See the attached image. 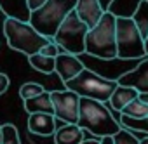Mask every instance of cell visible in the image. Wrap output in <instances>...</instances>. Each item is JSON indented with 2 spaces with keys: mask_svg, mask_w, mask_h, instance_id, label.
I'll return each mask as SVG.
<instances>
[{
  "mask_svg": "<svg viewBox=\"0 0 148 144\" xmlns=\"http://www.w3.org/2000/svg\"><path fill=\"white\" fill-rule=\"evenodd\" d=\"M120 85H129L134 87L138 92H148V59L141 61L134 69L120 75L117 78Z\"/></svg>",
  "mask_w": 148,
  "mask_h": 144,
  "instance_id": "obj_10",
  "label": "cell"
},
{
  "mask_svg": "<svg viewBox=\"0 0 148 144\" xmlns=\"http://www.w3.org/2000/svg\"><path fill=\"white\" fill-rule=\"evenodd\" d=\"M2 141H4V132H2V125H0V144H2Z\"/></svg>",
  "mask_w": 148,
  "mask_h": 144,
  "instance_id": "obj_34",
  "label": "cell"
},
{
  "mask_svg": "<svg viewBox=\"0 0 148 144\" xmlns=\"http://www.w3.org/2000/svg\"><path fill=\"white\" fill-rule=\"evenodd\" d=\"M25 111L28 115L32 113H51L54 115V106H52V99H51V92H40L35 97H30L25 101Z\"/></svg>",
  "mask_w": 148,
  "mask_h": 144,
  "instance_id": "obj_16",
  "label": "cell"
},
{
  "mask_svg": "<svg viewBox=\"0 0 148 144\" xmlns=\"http://www.w3.org/2000/svg\"><path fill=\"white\" fill-rule=\"evenodd\" d=\"M141 0H112L108 5V12H112L115 18H132L138 11Z\"/></svg>",
  "mask_w": 148,
  "mask_h": 144,
  "instance_id": "obj_17",
  "label": "cell"
},
{
  "mask_svg": "<svg viewBox=\"0 0 148 144\" xmlns=\"http://www.w3.org/2000/svg\"><path fill=\"white\" fill-rule=\"evenodd\" d=\"M2 132H4V141H2V144H21L19 135H18V128H16L12 123L2 125Z\"/></svg>",
  "mask_w": 148,
  "mask_h": 144,
  "instance_id": "obj_24",
  "label": "cell"
},
{
  "mask_svg": "<svg viewBox=\"0 0 148 144\" xmlns=\"http://www.w3.org/2000/svg\"><path fill=\"white\" fill-rule=\"evenodd\" d=\"M9 85H11V80H9V77H7L5 73H0V96L7 92Z\"/></svg>",
  "mask_w": 148,
  "mask_h": 144,
  "instance_id": "obj_26",
  "label": "cell"
},
{
  "mask_svg": "<svg viewBox=\"0 0 148 144\" xmlns=\"http://www.w3.org/2000/svg\"><path fill=\"white\" fill-rule=\"evenodd\" d=\"M87 31H89V24L73 9L59 24V28L54 35V42L61 47V50L80 56L86 52Z\"/></svg>",
  "mask_w": 148,
  "mask_h": 144,
  "instance_id": "obj_6",
  "label": "cell"
},
{
  "mask_svg": "<svg viewBox=\"0 0 148 144\" xmlns=\"http://www.w3.org/2000/svg\"><path fill=\"white\" fill-rule=\"evenodd\" d=\"M99 144H113V137L112 135H106V137H101Z\"/></svg>",
  "mask_w": 148,
  "mask_h": 144,
  "instance_id": "obj_28",
  "label": "cell"
},
{
  "mask_svg": "<svg viewBox=\"0 0 148 144\" xmlns=\"http://www.w3.org/2000/svg\"><path fill=\"white\" fill-rule=\"evenodd\" d=\"M120 115H127L131 118H143V116H148V104L143 103L139 97H136L134 101H131L122 111Z\"/></svg>",
  "mask_w": 148,
  "mask_h": 144,
  "instance_id": "obj_20",
  "label": "cell"
},
{
  "mask_svg": "<svg viewBox=\"0 0 148 144\" xmlns=\"http://www.w3.org/2000/svg\"><path fill=\"white\" fill-rule=\"evenodd\" d=\"M44 2H45V0H28V4H30V9H32V11L38 9V7H40Z\"/></svg>",
  "mask_w": 148,
  "mask_h": 144,
  "instance_id": "obj_27",
  "label": "cell"
},
{
  "mask_svg": "<svg viewBox=\"0 0 148 144\" xmlns=\"http://www.w3.org/2000/svg\"><path fill=\"white\" fill-rule=\"evenodd\" d=\"M117 85H119L117 80L105 78V77L94 73L89 68H84L77 77L64 82V89L77 92L80 97H91V99H96L101 103H108V99L112 97Z\"/></svg>",
  "mask_w": 148,
  "mask_h": 144,
  "instance_id": "obj_5",
  "label": "cell"
},
{
  "mask_svg": "<svg viewBox=\"0 0 148 144\" xmlns=\"http://www.w3.org/2000/svg\"><path fill=\"white\" fill-rule=\"evenodd\" d=\"M138 97H139L143 103H146V104H148V92H139V96H138Z\"/></svg>",
  "mask_w": 148,
  "mask_h": 144,
  "instance_id": "obj_30",
  "label": "cell"
},
{
  "mask_svg": "<svg viewBox=\"0 0 148 144\" xmlns=\"http://www.w3.org/2000/svg\"><path fill=\"white\" fill-rule=\"evenodd\" d=\"M0 11L5 14V18L30 23L32 9L28 0H0Z\"/></svg>",
  "mask_w": 148,
  "mask_h": 144,
  "instance_id": "obj_12",
  "label": "cell"
},
{
  "mask_svg": "<svg viewBox=\"0 0 148 144\" xmlns=\"http://www.w3.org/2000/svg\"><path fill=\"white\" fill-rule=\"evenodd\" d=\"M75 11L79 12V16L89 24V28H92L99 18L103 16V9H101V4H99V0H79L77 2V7Z\"/></svg>",
  "mask_w": 148,
  "mask_h": 144,
  "instance_id": "obj_13",
  "label": "cell"
},
{
  "mask_svg": "<svg viewBox=\"0 0 148 144\" xmlns=\"http://www.w3.org/2000/svg\"><path fill=\"white\" fill-rule=\"evenodd\" d=\"M112 137H113V144H139V141H141L132 132L124 130V128H120L119 132H115Z\"/></svg>",
  "mask_w": 148,
  "mask_h": 144,
  "instance_id": "obj_23",
  "label": "cell"
},
{
  "mask_svg": "<svg viewBox=\"0 0 148 144\" xmlns=\"http://www.w3.org/2000/svg\"><path fill=\"white\" fill-rule=\"evenodd\" d=\"M79 0H45V2L32 11V26L47 38H54L63 19L77 7Z\"/></svg>",
  "mask_w": 148,
  "mask_h": 144,
  "instance_id": "obj_3",
  "label": "cell"
},
{
  "mask_svg": "<svg viewBox=\"0 0 148 144\" xmlns=\"http://www.w3.org/2000/svg\"><path fill=\"white\" fill-rule=\"evenodd\" d=\"M139 96V92L134 89V87H129V85H117V89L113 90V94H112V97L108 99V103H110V106L115 109V111H122L131 101H134L136 97Z\"/></svg>",
  "mask_w": 148,
  "mask_h": 144,
  "instance_id": "obj_15",
  "label": "cell"
},
{
  "mask_svg": "<svg viewBox=\"0 0 148 144\" xmlns=\"http://www.w3.org/2000/svg\"><path fill=\"white\" fill-rule=\"evenodd\" d=\"M99 4H101V9L103 11H108V5L112 4V0H99Z\"/></svg>",
  "mask_w": 148,
  "mask_h": 144,
  "instance_id": "obj_29",
  "label": "cell"
},
{
  "mask_svg": "<svg viewBox=\"0 0 148 144\" xmlns=\"http://www.w3.org/2000/svg\"><path fill=\"white\" fill-rule=\"evenodd\" d=\"M28 61H30L32 68H35L40 73H52L56 68V57L45 56L42 52H35V54L28 56Z\"/></svg>",
  "mask_w": 148,
  "mask_h": 144,
  "instance_id": "obj_18",
  "label": "cell"
},
{
  "mask_svg": "<svg viewBox=\"0 0 148 144\" xmlns=\"http://www.w3.org/2000/svg\"><path fill=\"white\" fill-rule=\"evenodd\" d=\"M120 123L132 130V132H145L148 134V116H143V118H131L127 115H120Z\"/></svg>",
  "mask_w": 148,
  "mask_h": 144,
  "instance_id": "obj_21",
  "label": "cell"
},
{
  "mask_svg": "<svg viewBox=\"0 0 148 144\" xmlns=\"http://www.w3.org/2000/svg\"><path fill=\"white\" fill-rule=\"evenodd\" d=\"M143 56H146L145 38L132 18H117V57L139 59Z\"/></svg>",
  "mask_w": 148,
  "mask_h": 144,
  "instance_id": "obj_7",
  "label": "cell"
},
{
  "mask_svg": "<svg viewBox=\"0 0 148 144\" xmlns=\"http://www.w3.org/2000/svg\"><path fill=\"white\" fill-rule=\"evenodd\" d=\"M28 130L32 134L49 137L56 132V116L51 113H32L28 118Z\"/></svg>",
  "mask_w": 148,
  "mask_h": 144,
  "instance_id": "obj_11",
  "label": "cell"
},
{
  "mask_svg": "<svg viewBox=\"0 0 148 144\" xmlns=\"http://www.w3.org/2000/svg\"><path fill=\"white\" fill-rule=\"evenodd\" d=\"M145 52L148 54V35H146V38H145Z\"/></svg>",
  "mask_w": 148,
  "mask_h": 144,
  "instance_id": "obj_32",
  "label": "cell"
},
{
  "mask_svg": "<svg viewBox=\"0 0 148 144\" xmlns=\"http://www.w3.org/2000/svg\"><path fill=\"white\" fill-rule=\"evenodd\" d=\"M139 144H148V135H146V137H143V139L139 141Z\"/></svg>",
  "mask_w": 148,
  "mask_h": 144,
  "instance_id": "obj_33",
  "label": "cell"
},
{
  "mask_svg": "<svg viewBox=\"0 0 148 144\" xmlns=\"http://www.w3.org/2000/svg\"><path fill=\"white\" fill-rule=\"evenodd\" d=\"M132 21L136 23L141 37L146 38V35H148V0H141L138 11L132 16Z\"/></svg>",
  "mask_w": 148,
  "mask_h": 144,
  "instance_id": "obj_19",
  "label": "cell"
},
{
  "mask_svg": "<svg viewBox=\"0 0 148 144\" xmlns=\"http://www.w3.org/2000/svg\"><path fill=\"white\" fill-rule=\"evenodd\" d=\"M54 116L56 120H63L64 123H77L79 122V101L80 96L73 90H54L51 92Z\"/></svg>",
  "mask_w": 148,
  "mask_h": 144,
  "instance_id": "obj_8",
  "label": "cell"
},
{
  "mask_svg": "<svg viewBox=\"0 0 148 144\" xmlns=\"http://www.w3.org/2000/svg\"><path fill=\"white\" fill-rule=\"evenodd\" d=\"M40 52L45 54V56H52V57H56V56L61 52V47H59V45L54 42V38H52V40H49V42L40 49Z\"/></svg>",
  "mask_w": 148,
  "mask_h": 144,
  "instance_id": "obj_25",
  "label": "cell"
},
{
  "mask_svg": "<svg viewBox=\"0 0 148 144\" xmlns=\"http://www.w3.org/2000/svg\"><path fill=\"white\" fill-rule=\"evenodd\" d=\"M80 144H99V141H92V139H84Z\"/></svg>",
  "mask_w": 148,
  "mask_h": 144,
  "instance_id": "obj_31",
  "label": "cell"
},
{
  "mask_svg": "<svg viewBox=\"0 0 148 144\" xmlns=\"http://www.w3.org/2000/svg\"><path fill=\"white\" fill-rule=\"evenodd\" d=\"M79 127L84 130L98 135L106 137L113 135L120 130V123L112 116V113L106 109L105 103L91 99V97H80L79 101Z\"/></svg>",
  "mask_w": 148,
  "mask_h": 144,
  "instance_id": "obj_2",
  "label": "cell"
},
{
  "mask_svg": "<svg viewBox=\"0 0 148 144\" xmlns=\"http://www.w3.org/2000/svg\"><path fill=\"white\" fill-rule=\"evenodd\" d=\"M4 35L7 38V45L12 50L23 52L26 56L40 52V49L49 40H52V38H47L42 33H38L32 26V23L12 19V18H5V21H4Z\"/></svg>",
  "mask_w": 148,
  "mask_h": 144,
  "instance_id": "obj_4",
  "label": "cell"
},
{
  "mask_svg": "<svg viewBox=\"0 0 148 144\" xmlns=\"http://www.w3.org/2000/svg\"><path fill=\"white\" fill-rule=\"evenodd\" d=\"M84 141V128L79 123H64L59 130L54 132L56 144H80Z\"/></svg>",
  "mask_w": 148,
  "mask_h": 144,
  "instance_id": "obj_14",
  "label": "cell"
},
{
  "mask_svg": "<svg viewBox=\"0 0 148 144\" xmlns=\"http://www.w3.org/2000/svg\"><path fill=\"white\" fill-rule=\"evenodd\" d=\"M84 62L79 59V56L75 54H70V52H64L61 50L58 56H56V68L54 71L59 75V78L63 82H68L70 78L77 77L80 71L84 69Z\"/></svg>",
  "mask_w": 148,
  "mask_h": 144,
  "instance_id": "obj_9",
  "label": "cell"
},
{
  "mask_svg": "<svg viewBox=\"0 0 148 144\" xmlns=\"http://www.w3.org/2000/svg\"><path fill=\"white\" fill-rule=\"evenodd\" d=\"M40 92H44V87L40 84H35V82H28V84H23L19 87V96H21L23 101H26L30 97H35Z\"/></svg>",
  "mask_w": 148,
  "mask_h": 144,
  "instance_id": "obj_22",
  "label": "cell"
},
{
  "mask_svg": "<svg viewBox=\"0 0 148 144\" xmlns=\"http://www.w3.org/2000/svg\"><path fill=\"white\" fill-rule=\"evenodd\" d=\"M86 52L106 61L117 57V18L112 12L105 11L99 21L89 28L86 37Z\"/></svg>",
  "mask_w": 148,
  "mask_h": 144,
  "instance_id": "obj_1",
  "label": "cell"
}]
</instances>
